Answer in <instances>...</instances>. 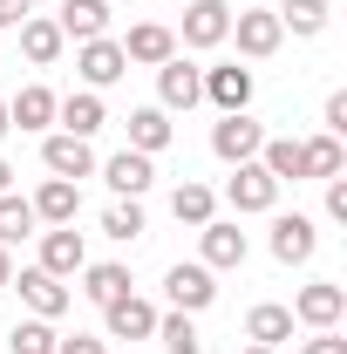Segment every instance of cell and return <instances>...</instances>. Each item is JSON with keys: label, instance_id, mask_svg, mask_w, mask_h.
Segmentation results:
<instances>
[{"label": "cell", "instance_id": "cell-36", "mask_svg": "<svg viewBox=\"0 0 347 354\" xmlns=\"http://www.w3.org/2000/svg\"><path fill=\"white\" fill-rule=\"evenodd\" d=\"M327 218L347 225V177H327Z\"/></svg>", "mask_w": 347, "mask_h": 354}, {"label": "cell", "instance_id": "cell-10", "mask_svg": "<svg viewBox=\"0 0 347 354\" xmlns=\"http://www.w3.org/2000/svg\"><path fill=\"white\" fill-rule=\"evenodd\" d=\"M35 239H41V272H55V279H75V272H82L88 266V245H82V232H75V225H55V232H35Z\"/></svg>", "mask_w": 347, "mask_h": 354}, {"label": "cell", "instance_id": "cell-32", "mask_svg": "<svg viewBox=\"0 0 347 354\" xmlns=\"http://www.w3.org/2000/svg\"><path fill=\"white\" fill-rule=\"evenodd\" d=\"M55 341H62V334H55V320H35V313H28V320H14L7 354H55Z\"/></svg>", "mask_w": 347, "mask_h": 354}, {"label": "cell", "instance_id": "cell-26", "mask_svg": "<svg viewBox=\"0 0 347 354\" xmlns=\"http://www.w3.org/2000/svg\"><path fill=\"white\" fill-rule=\"evenodd\" d=\"M259 164H265L272 184H306V171H300V136H265V143H259Z\"/></svg>", "mask_w": 347, "mask_h": 354}, {"label": "cell", "instance_id": "cell-35", "mask_svg": "<svg viewBox=\"0 0 347 354\" xmlns=\"http://www.w3.org/2000/svg\"><path fill=\"white\" fill-rule=\"evenodd\" d=\"M55 354H109V341H102V334H62Z\"/></svg>", "mask_w": 347, "mask_h": 354}, {"label": "cell", "instance_id": "cell-33", "mask_svg": "<svg viewBox=\"0 0 347 354\" xmlns=\"http://www.w3.org/2000/svg\"><path fill=\"white\" fill-rule=\"evenodd\" d=\"M102 232H109L116 245H130V239H143V205H136V198H123V205H109V212H102Z\"/></svg>", "mask_w": 347, "mask_h": 354}, {"label": "cell", "instance_id": "cell-9", "mask_svg": "<svg viewBox=\"0 0 347 354\" xmlns=\"http://www.w3.org/2000/svg\"><path fill=\"white\" fill-rule=\"evenodd\" d=\"M205 102V68H191L184 55H171L157 68V109H198Z\"/></svg>", "mask_w": 347, "mask_h": 354}, {"label": "cell", "instance_id": "cell-13", "mask_svg": "<svg viewBox=\"0 0 347 354\" xmlns=\"http://www.w3.org/2000/svg\"><path fill=\"white\" fill-rule=\"evenodd\" d=\"M102 334H109V341H150V334H157V307L136 300V293H123V300L102 307Z\"/></svg>", "mask_w": 347, "mask_h": 354}, {"label": "cell", "instance_id": "cell-41", "mask_svg": "<svg viewBox=\"0 0 347 354\" xmlns=\"http://www.w3.org/2000/svg\"><path fill=\"white\" fill-rule=\"evenodd\" d=\"M7 130H14V123H7V102H0V136H7Z\"/></svg>", "mask_w": 347, "mask_h": 354}, {"label": "cell", "instance_id": "cell-11", "mask_svg": "<svg viewBox=\"0 0 347 354\" xmlns=\"http://www.w3.org/2000/svg\"><path fill=\"white\" fill-rule=\"evenodd\" d=\"M313 245H320V225L306 218V212H279L272 218V259L279 266H306Z\"/></svg>", "mask_w": 347, "mask_h": 354}, {"label": "cell", "instance_id": "cell-28", "mask_svg": "<svg viewBox=\"0 0 347 354\" xmlns=\"http://www.w3.org/2000/svg\"><path fill=\"white\" fill-rule=\"evenodd\" d=\"M171 212H177V225L198 232V225L218 218V191H212V184H177V191H171Z\"/></svg>", "mask_w": 347, "mask_h": 354}, {"label": "cell", "instance_id": "cell-17", "mask_svg": "<svg viewBox=\"0 0 347 354\" xmlns=\"http://www.w3.org/2000/svg\"><path fill=\"white\" fill-rule=\"evenodd\" d=\"M95 171L109 177V191H116V198H143V191L157 184V164H150L143 150H116V157H109V164H95Z\"/></svg>", "mask_w": 347, "mask_h": 354}, {"label": "cell", "instance_id": "cell-6", "mask_svg": "<svg viewBox=\"0 0 347 354\" xmlns=\"http://www.w3.org/2000/svg\"><path fill=\"white\" fill-rule=\"evenodd\" d=\"M75 75H82V88H95V95L109 82H123V75H130L123 41H109V35H102V41H75Z\"/></svg>", "mask_w": 347, "mask_h": 354}, {"label": "cell", "instance_id": "cell-5", "mask_svg": "<svg viewBox=\"0 0 347 354\" xmlns=\"http://www.w3.org/2000/svg\"><path fill=\"white\" fill-rule=\"evenodd\" d=\"M259 143H265V123H252V109H232V116H218V123H212L218 164H252Z\"/></svg>", "mask_w": 347, "mask_h": 354}, {"label": "cell", "instance_id": "cell-18", "mask_svg": "<svg viewBox=\"0 0 347 354\" xmlns=\"http://www.w3.org/2000/svg\"><path fill=\"white\" fill-rule=\"evenodd\" d=\"M177 55V35L164 28V21H136L130 35H123V62H143V68H164Z\"/></svg>", "mask_w": 347, "mask_h": 354}, {"label": "cell", "instance_id": "cell-31", "mask_svg": "<svg viewBox=\"0 0 347 354\" xmlns=\"http://www.w3.org/2000/svg\"><path fill=\"white\" fill-rule=\"evenodd\" d=\"M35 205L28 198H14V191H0V245H21V239H35Z\"/></svg>", "mask_w": 347, "mask_h": 354}, {"label": "cell", "instance_id": "cell-25", "mask_svg": "<svg viewBox=\"0 0 347 354\" xmlns=\"http://www.w3.org/2000/svg\"><path fill=\"white\" fill-rule=\"evenodd\" d=\"M75 279H82V293L95 300V307H109V300L136 293V286H130V266H116V259H102V266H82Z\"/></svg>", "mask_w": 347, "mask_h": 354}, {"label": "cell", "instance_id": "cell-29", "mask_svg": "<svg viewBox=\"0 0 347 354\" xmlns=\"http://www.w3.org/2000/svg\"><path fill=\"white\" fill-rule=\"evenodd\" d=\"M150 341H164V354H205V334L191 327V313H157Z\"/></svg>", "mask_w": 347, "mask_h": 354}, {"label": "cell", "instance_id": "cell-3", "mask_svg": "<svg viewBox=\"0 0 347 354\" xmlns=\"http://www.w3.org/2000/svg\"><path fill=\"white\" fill-rule=\"evenodd\" d=\"M225 205H232L238 218H252V212H272V205H279V184L265 177L259 157H252V164H232V177H225Z\"/></svg>", "mask_w": 347, "mask_h": 354}, {"label": "cell", "instance_id": "cell-19", "mask_svg": "<svg viewBox=\"0 0 347 354\" xmlns=\"http://www.w3.org/2000/svg\"><path fill=\"white\" fill-rule=\"evenodd\" d=\"M55 28H62V41H102L109 35V0H62Z\"/></svg>", "mask_w": 347, "mask_h": 354}, {"label": "cell", "instance_id": "cell-7", "mask_svg": "<svg viewBox=\"0 0 347 354\" xmlns=\"http://www.w3.org/2000/svg\"><path fill=\"white\" fill-rule=\"evenodd\" d=\"M341 313H347V286H334V279H313V286H300L293 293V320L300 327H341Z\"/></svg>", "mask_w": 347, "mask_h": 354}, {"label": "cell", "instance_id": "cell-38", "mask_svg": "<svg viewBox=\"0 0 347 354\" xmlns=\"http://www.w3.org/2000/svg\"><path fill=\"white\" fill-rule=\"evenodd\" d=\"M28 14H35V0H0V35H7V28H21Z\"/></svg>", "mask_w": 347, "mask_h": 354}, {"label": "cell", "instance_id": "cell-15", "mask_svg": "<svg viewBox=\"0 0 347 354\" xmlns=\"http://www.w3.org/2000/svg\"><path fill=\"white\" fill-rule=\"evenodd\" d=\"M205 102H218V116H232V109H252V68H238V62H218V68H205Z\"/></svg>", "mask_w": 347, "mask_h": 354}, {"label": "cell", "instance_id": "cell-16", "mask_svg": "<svg viewBox=\"0 0 347 354\" xmlns=\"http://www.w3.org/2000/svg\"><path fill=\"white\" fill-rule=\"evenodd\" d=\"M28 205H35L41 225H75V212H82V184H75V177H41V191H35Z\"/></svg>", "mask_w": 347, "mask_h": 354}, {"label": "cell", "instance_id": "cell-37", "mask_svg": "<svg viewBox=\"0 0 347 354\" xmlns=\"http://www.w3.org/2000/svg\"><path fill=\"white\" fill-rule=\"evenodd\" d=\"M300 354H347V341L334 334V327H320L313 341H300Z\"/></svg>", "mask_w": 347, "mask_h": 354}, {"label": "cell", "instance_id": "cell-4", "mask_svg": "<svg viewBox=\"0 0 347 354\" xmlns=\"http://www.w3.org/2000/svg\"><path fill=\"white\" fill-rule=\"evenodd\" d=\"M7 286L21 293V307L35 313V320H62V313H68V300H75V293H68V286H62L55 272H41V266H21V272H14Z\"/></svg>", "mask_w": 347, "mask_h": 354}, {"label": "cell", "instance_id": "cell-23", "mask_svg": "<svg viewBox=\"0 0 347 354\" xmlns=\"http://www.w3.org/2000/svg\"><path fill=\"white\" fill-rule=\"evenodd\" d=\"M62 48H68V41H62V28H55L48 14H28V21H21V55H28L35 68H55Z\"/></svg>", "mask_w": 347, "mask_h": 354}, {"label": "cell", "instance_id": "cell-14", "mask_svg": "<svg viewBox=\"0 0 347 354\" xmlns=\"http://www.w3.org/2000/svg\"><path fill=\"white\" fill-rule=\"evenodd\" d=\"M41 164H48V177H75V184H82V177L95 171V150H88V136L55 130V136H41Z\"/></svg>", "mask_w": 347, "mask_h": 354}, {"label": "cell", "instance_id": "cell-20", "mask_svg": "<svg viewBox=\"0 0 347 354\" xmlns=\"http://www.w3.org/2000/svg\"><path fill=\"white\" fill-rule=\"evenodd\" d=\"M55 123H62L68 136H95L102 123H109V109H102V95H95V88H75V95H62V102H55Z\"/></svg>", "mask_w": 347, "mask_h": 354}, {"label": "cell", "instance_id": "cell-24", "mask_svg": "<svg viewBox=\"0 0 347 354\" xmlns=\"http://www.w3.org/2000/svg\"><path fill=\"white\" fill-rule=\"evenodd\" d=\"M55 102H62L55 88L28 82L21 95H14V102H7V123H14V130H48V123H55Z\"/></svg>", "mask_w": 347, "mask_h": 354}, {"label": "cell", "instance_id": "cell-39", "mask_svg": "<svg viewBox=\"0 0 347 354\" xmlns=\"http://www.w3.org/2000/svg\"><path fill=\"white\" fill-rule=\"evenodd\" d=\"M7 279H14V259H7V245H0V286H7Z\"/></svg>", "mask_w": 347, "mask_h": 354}, {"label": "cell", "instance_id": "cell-30", "mask_svg": "<svg viewBox=\"0 0 347 354\" xmlns=\"http://www.w3.org/2000/svg\"><path fill=\"white\" fill-rule=\"evenodd\" d=\"M272 14H279V28H293V35L313 41V35H327V14H334V7H327V0H286V7H272Z\"/></svg>", "mask_w": 347, "mask_h": 354}, {"label": "cell", "instance_id": "cell-34", "mask_svg": "<svg viewBox=\"0 0 347 354\" xmlns=\"http://www.w3.org/2000/svg\"><path fill=\"white\" fill-rule=\"evenodd\" d=\"M320 130H327V136H347V88H334V95H327V109H320Z\"/></svg>", "mask_w": 347, "mask_h": 354}, {"label": "cell", "instance_id": "cell-21", "mask_svg": "<svg viewBox=\"0 0 347 354\" xmlns=\"http://www.w3.org/2000/svg\"><path fill=\"white\" fill-rule=\"evenodd\" d=\"M130 143L123 150H143V157H157L164 143H171V109H157V102H143V109H130Z\"/></svg>", "mask_w": 347, "mask_h": 354}, {"label": "cell", "instance_id": "cell-12", "mask_svg": "<svg viewBox=\"0 0 347 354\" xmlns=\"http://www.w3.org/2000/svg\"><path fill=\"white\" fill-rule=\"evenodd\" d=\"M232 7L225 0H184V48H225Z\"/></svg>", "mask_w": 347, "mask_h": 354}, {"label": "cell", "instance_id": "cell-40", "mask_svg": "<svg viewBox=\"0 0 347 354\" xmlns=\"http://www.w3.org/2000/svg\"><path fill=\"white\" fill-rule=\"evenodd\" d=\"M0 191H14V171H7V157H0Z\"/></svg>", "mask_w": 347, "mask_h": 354}, {"label": "cell", "instance_id": "cell-42", "mask_svg": "<svg viewBox=\"0 0 347 354\" xmlns=\"http://www.w3.org/2000/svg\"><path fill=\"white\" fill-rule=\"evenodd\" d=\"M238 354H279V348H238Z\"/></svg>", "mask_w": 347, "mask_h": 354}, {"label": "cell", "instance_id": "cell-1", "mask_svg": "<svg viewBox=\"0 0 347 354\" xmlns=\"http://www.w3.org/2000/svg\"><path fill=\"white\" fill-rule=\"evenodd\" d=\"M225 41H238L245 62H265V55H279L286 28H279V14H272V7H232V35H225Z\"/></svg>", "mask_w": 347, "mask_h": 354}, {"label": "cell", "instance_id": "cell-22", "mask_svg": "<svg viewBox=\"0 0 347 354\" xmlns=\"http://www.w3.org/2000/svg\"><path fill=\"white\" fill-rule=\"evenodd\" d=\"M245 341H252V348H279V341H293V307L259 300V307L245 313Z\"/></svg>", "mask_w": 347, "mask_h": 354}, {"label": "cell", "instance_id": "cell-43", "mask_svg": "<svg viewBox=\"0 0 347 354\" xmlns=\"http://www.w3.org/2000/svg\"><path fill=\"white\" fill-rule=\"evenodd\" d=\"M177 7H184V0H177Z\"/></svg>", "mask_w": 347, "mask_h": 354}, {"label": "cell", "instance_id": "cell-2", "mask_svg": "<svg viewBox=\"0 0 347 354\" xmlns=\"http://www.w3.org/2000/svg\"><path fill=\"white\" fill-rule=\"evenodd\" d=\"M164 300H171V313H205L218 300V272L198 266V259H177L164 272Z\"/></svg>", "mask_w": 347, "mask_h": 354}, {"label": "cell", "instance_id": "cell-27", "mask_svg": "<svg viewBox=\"0 0 347 354\" xmlns=\"http://www.w3.org/2000/svg\"><path fill=\"white\" fill-rule=\"evenodd\" d=\"M300 171H306V177H320V184H327V177H341V171H347L341 136H327V130L306 136V143H300Z\"/></svg>", "mask_w": 347, "mask_h": 354}, {"label": "cell", "instance_id": "cell-44", "mask_svg": "<svg viewBox=\"0 0 347 354\" xmlns=\"http://www.w3.org/2000/svg\"><path fill=\"white\" fill-rule=\"evenodd\" d=\"M109 7H116V0H109Z\"/></svg>", "mask_w": 347, "mask_h": 354}, {"label": "cell", "instance_id": "cell-8", "mask_svg": "<svg viewBox=\"0 0 347 354\" xmlns=\"http://www.w3.org/2000/svg\"><path fill=\"white\" fill-rule=\"evenodd\" d=\"M198 266H212V272L245 266V232H238V218H212V225H198Z\"/></svg>", "mask_w": 347, "mask_h": 354}]
</instances>
